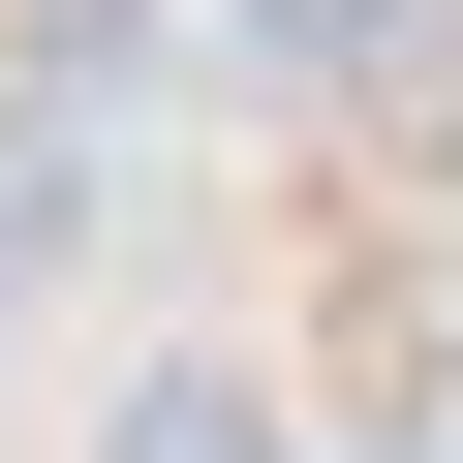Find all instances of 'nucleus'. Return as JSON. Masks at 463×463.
I'll return each instance as SVG.
<instances>
[{
  "label": "nucleus",
  "instance_id": "obj_1",
  "mask_svg": "<svg viewBox=\"0 0 463 463\" xmlns=\"http://www.w3.org/2000/svg\"><path fill=\"white\" fill-rule=\"evenodd\" d=\"M93 248V93H0V309Z\"/></svg>",
  "mask_w": 463,
  "mask_h": 463
},
{
  "label": "nucleus",
  "instance_id": "obj_2",
  "mask_svg": "<svg viewBox=\"0 0 463 463\" xmlns=\"http://www.w3.org/2000/svg\"><path fill=\"white\" fill-rule=\"evenodd\" d=\"M93 463H279V402H248V371H124V432H93Z\"/></svg>",
  "mask_w": 463,
  "mask_h": 463
}]
</instances>
